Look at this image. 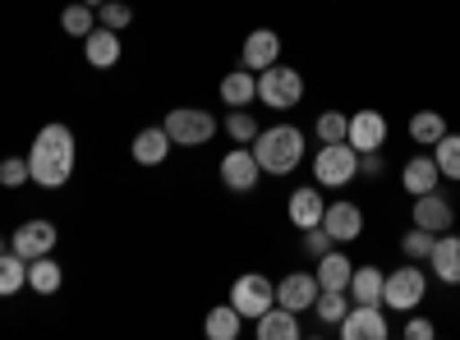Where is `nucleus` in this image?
Returning <instances> with one entry per match:
<instances>
[{
  "mask_svg": "<svg viewBox=\"0 0 460 340\" xmlns=\"http://www.w3.org/2000/svg\"><path fill=\"white\" fill-rule=\"evenodd\" d=\"M79 161V147H74L69 125H42L28 147V179L37 188H65Z\"/></svg>",
  "mask_w": 460,
  "mask_h": 340,
  "instance_id": "1",
  "label": "nucleus"
},
{
  "mask_svg": "<svg viewBox=\"0 0 460 340\" xmlns=\"http://www.w3.org/2000/svg\"><path fill=\"white\" fill-rule=\"evenodd\" d=\"M249 147L267 175H290L304 161V129L299 125H267V129H258V138Z\"/></svg>",
  "mask_w": 460,
  "mask_h": 340,
  "instance_id": "2",
  "label": "nucleus"
},
{
  "mask_svg": "<svg viewBox=\"0 0 460 340\" xmlns=\"http://www.w3.org/2000/svg\"><path fill=\"white\" fill-rule=\"evenodd\" d=\"M162 129H166L171 143H180V147H203V143L217 138L221 120L212 116V110H203V106H175V110H166Z\"/></svg>",
  "mask_w": 460,
  "mask_h": 340,
  "instance_id": "3",
  "label": "nucleus"
},
{
  "mask_svg": "<svg viewBox=\"0 0 460 340\" xmlns=\"http://www.w3.org/2000/svg\"><path fill=\"white\" fill-rule=\"evenodd\" d=\"M258 101L267 106V110H290V106H299L304 101V74L299 69H290V65H267L262 74H258Z\"/></svg>",
  "mask_w": 460,
  "mask_h": 340,
  "instance_id": "4",
  "label": "nucleus"
},
{
  "mask_svg": "<svg viewBox=\"0 0 460 340\" xmlns=\"http://www.w3.org/2000/svg\"><path fill=\"white\" fill-rule=\"evenodd\" d=\"M314 179L318 188H345L350 179H359V153L350 143H323L314 157Z\"/></svg>",
  "mask_w": 460,
  "mask_h": 340,
  "instance_id": "5",
  "label": "nucleus"
},
{
  "mask_svg": "<svg viewBox=\"0 0 460 340\" xmlns=\"http://www.w3.org/2000/svg\"><path fill=\"white\" fill-rule=\"evenodd\" d=\"M429 294V276L419 272V262H405V267L387 272V285H382V309H396V313H414Z\"/></svg>",
  "mask_w": 460,
  "mask_h": 340,
  "instance_id": "6",
  "label": "nucleus"
},
{
  "mask_svg": "<svg viewBox=\"0 0 460 340\" xmlns=\"http://www.w3.org/2000/svg\"><path fill=\"white\" fill-rule=\"evenodd\" d=\"M230 304L240 309V318H249V322H258L267 309L277 304V285L267 281L262 272H244L240 281H235V290H230Z\"/></svg>",
  "mask_w": 460,
  "mask_h": 340,
  "instance_id": "7",
  "label": "nucleus"
},
{
  "mask_svg": "<svg viewBox=\"0 0 460 340\" xmlns=\"http://www.w3.org/2000/svg\"><path fill=\"white\" fill-rule=\"evenodd\" d=\"M258 179H262V166L253 157V147L240 143V147H230V153L221 157V184L230 188V194H253Z\"/></svg>",
  "mask_w": 460,
  "mask_h": 340,
  "instance_id": "8",
  "label": "nucleus"
},
{
  "mask_svg": "<svg viewBox=\"0 0 460 340\" xmlns=\"http://www.w3.org/2000/svg\"><path fill=\"white\" fill-rule=\"evenodd\" d=\"M392 327L382 318V304H350V313L341 318V340H387Z\"/></svg>",
  "mask_w": 460,
  "mask_h": 340,
  "instance_id": "9",
  "label": "nucleus"
},
{
  "mask_svg": "<svg viewBox=\"0 0 460 340\" xmlns=\"http://www.w3.org/2000/svg\"><path fill=\"white\" fill-rule=\"evenodd\" d=\"M56 240H60V235H56V225L37 216V221H23L19 231L10 235V248H14L23 262H32V257H47V253L56 248Z\"/></svg>",
  "mask_w": 460,
  "mask_h": 340,
  "instance_id": "10",
  "label": "nucleus"
},
{
  "mask_svg": "<svg viewBox=\"0 0 460 340\" xmlns=\"http://www.w3.org/2000/svg\"><path fill=\"white\" fill-rule=\"evenodd\" d=\"M345 143H350L355 153H382V143H387V116H382V110H355Z\"/></svg>",
  "mask_w": 460,
  "mask_h": 340,
  "instance_id": "11",
  "label": "nucleus"
},
{
  "mask_svg": "<svg viewBox=\"0 0 460 340\" xmlns=\"http://www.w3.org/2000/svg\"><path fill=\"white\" fill-rule=\"evenodd\" d=\"M323 231L336 240V244H355L359 235H364V212L355 207V203H327V212H323Z\"/></svg>",
  "mask_w": 460,
  "mask_h": 340,
  "instance_id": "12",
  "label": "nucleus"
},
{
  "mask_svg": "<svg viewBox=\"0 0 460 340\" xmlns=\"http://www.w3.org/2000/svg\"><path fill=\"white\" fill-rule=\"evenodd\" d=\"M277 60H281V37L272 28H253L244 37V47H240V65L253 69V74H262L267 65H277Z\"/></svg>",
  "mask_w": 460,
  "mask_h": 340,
  "instance_id": "13",
  "label": "nucleus"
},
{
  "mask_svg": "<svg viewBox=\"0 0 460 340\" xmlns=\"http://www.w3.org/2000/svg\"><path fill=\"white\" fill-rule=\"evenodd\" d=\"M318 276L314 272H290L286 281H277V304L290 309V313H304V309H314V299H318Z\"/></svg>",
  "mask_w": 460,
  "mask_h": 340,
  "instance_id": "14",
  "label": "nucleus"
},
{
  "mask_svg": "<svg viewBox=\"0 0 460 340\" xmlns=\"http://www.w3.org/2000/svg\"><path fill=\"white\" fill-rule=\"evenodd\" d=\"M414 225H424V231H433V235L451 231V225H456V207H451V198H442L438 188L419 194V198H414Z\"/></svg>",
  "mask_w": 460,
  "mask_h": 340,
  "instance_id": "15",
  "label": "nucleus"
},
{
  "mask_svg": "<svg viewBox=\"0 0 460 340\" xmlns=\"http://www.w3.org/2000/svg\"><path fill=\"white\" fill-rule=\"evenodd\" d=\"M171 147H175V143H171V134H166L162 125H147V129H138V134H134L129 153H134V161H138V166H147V170H152V166H162V161L171 157Z\"/></svg>",
  "mask_w": 460,
  "mask_h": 340,
  "instance_id": "16",
  "label": "nucleus"
},
{
  "mask_svg": "<svg viewBox=\"0 0 460 340\" xmlns=\"http://www.w3.org/2000/svg\"><path fill=\"white\" fill-rule=\"evenodd\" d=\"M429 267L442 285H460V235L442 231L433 240V253H429Z\"/></svg>",
  "mask_w": 460,
  "mask_h": 340,
  "instance_id": "17",
  "label": "nucleus"
},
{
  "mask_svg": "<svg viewBox=\"0 0 460 340\" xmlns=\"http://www.w3.org/2000/svg\"><path fill=\"white\" fill-rule=\"evenodd\" d=\"M84 60H88L93 69H111V65H120V32L97 23V28L84 37Z\"/></svg>",
  "mask_w": 460,
  "mask_h": 340,
  "instance_id": "18",
  "label": "nucleus"
},
{
  "mask_svg": "<svg viewBox=\"0 0 460 340\" xmlns=\"http://www.w3.org/2000/svg\"><path fill=\"white\" fill-rule=\"evenodd\" d=\"M323 212H327V198L318 188H295L290 203H286V216L295 231H309V225H323Z\"/></svg>",
  "mask_w": 460,
  "mask_h": 340,
  "instance_id": "19",
  "label": "nucleus"
},
{
  "mask_svg": "<svg viewBox=\"0 0 460 340\" xmlns=\"http://www.w3.org/2000/svg\"><path fill=\"white\" fill-rule=\"evenodd\" d=\"M438 179H442V170H438V161H433L429 153L410 157L405 170H401V184H405V194H410V198H419V194H429V188H438Z\"/></svg>",
  "mask_w": 460,
  "mask_h": 340,
  "instance_id": "20",
  "label": "nucleus"
},
{
  "mask_svg": "<svg viewBox=\"0 0 460 340\" xmlns=\"http://www.w3.org/2000/svg\"><path fill=\"white\" fill-rule=\"evenodd\" d=\"M318 285L323 290H345V285H350V276H355V262L350 257H345V244H336L332 253H323L318 257Z\"/></svg>",
  "mask_w": 460,
  "mask_h": 340,
  "instance_id": "21",
  "label": "nucleus"
},
{
  "mask_svg": "<svg viewBox=\"0 0 460 340\" xmlns=\"http://www.w3.org/2000/svg\"><path fill=\"white\" fill-rule=\"evenodd\" d=\"M253 331H258V340H299V313L272 304V309L253 322Z\"/></svg>",
  "mask_w": 460,
  "mask_h": 340,
  "instance_id": "22",
  "label": "nucleus"
},
{
  "mask_svg": "<svg viewBox=\"0 0 460 340\" xmlns=\"http://www.w3.org/2000/svg\"><path fill=\"white\" fill-rule=\"evenodd\" d=\"M217 92H221L226 106H249V101H258V74L244 69V65H240V69H230Z\"/></svg>",
  "mask_w": 460,
  "mask_h": 340,
  "instance_id": "23",
  "label": "nucleus"
},
{
  "mask_svg": "<svg viewBox=\"0 0 460 340\" xmlns=\"http://www.w3.org/2000/svg\"><path fill=\"white\" fill-rule=\"evenodd\" d=\"M60 285H65V267H60L51 253L28 262V290H32V294H42V299H47V294H56Z\"/></svg>",
  "mask_w": 460,
  "mask_h": 340,
  "instance_id": "24",
  "label": "nucleus"
},
{
  "mask_svg": "<svg viewBox=\"0 0 460 340\" xmlns=\"http://www.w3.org/2000/svg\"><path fill=\"white\" fill-rule=\"evenodd\" d=\"M382 285H387V276L377 267H355L345 294H350V304H382Z\"/></svg>",
  "mask_w": 460,
  "mask_h": 340,
  "instance_id": "25",
  "label": "nucleus"
},
{
  "mask_svg": "<svg viewBox=\"0 0 460 340\" xmlns=\"http://www.w3.org/2000/svg\"><path fill=\"white\" fill-rule=\"evenodd\" d=\"M23 285H28V262L14 248H5V253H0V299L19 294Z\"/></svg>",
  "mask_w": 460,
  "mask_h": 340,
  "instance_id": "26",
  "label": "nucleus"
},
{
  "mask_svg": "<svg viewBox=\"0 0 460 340\" xmlns=\"http://www.w3.org/2000/svg\"><path fill=\"white\" fill-rule=\"evenodd\" d=\"M240 327H244V318H240V309H235V304L212 309V313H208V322H203V331H208L212 340H235V336H240Z\"/></svg>",
  "mask_w": 460,
  "mask_h": 340,
  "instance_id": "27",
  "label": "nucleus"
},
{
  "mask_svg": "<svg viewBox=\"0 0 460 340\" xmlns=\"http://www.w3.org/2000/svg\"><path fill=\"white\" fill-rule=\"evenodd\" d=\"M442 134H447V120L438 116V110H414V116H410V138L419 147H433Z\"/></svg>",
  "mask_w": 460,
  "mask_h": 340,
  "instance_id": "28",
  "label": "nucleus"
},
{
  "mask_svg": "<svg viewBox=\"0 0 460 340\" xmlns=\"http://www.w3.org/2000/svg\"><path fill=\"white\" fill-rule=\"evenodd\" d=\"M314 313H318V322L341 327V318L350 313V294H345V290H318V299H314Z\"/></svg>",
  "mask_w": 460,
  "mask_h": 340,
  "instance_id": "29",
  "label": "nucleus"
},
{
  "mask_svg": "<svg viewBox=\"0 0 460 340\" xmlns=\"http://www.w3.org/2000/svg\"><path fill=\"white\" fill-rule=\"evenodd\" d=\"M433 161H438L442 179H460V134L447 129V134L433 143Z\"/></svg>",
  "mask_w": 460,
  "mask_h": 340,
  "instance_id": "30",
  "label": "nucleus"
},
{
  "mask_svg": "<svg viewBox=\"0 0 460 340\" xmlns=\"http://www.w3.org/2000/svg\"><path fill=\"white\" fill-rule=\"evenodd\" d=\"M60 28H65L69 37H79V42H84V37L97 28V10H93V5H84V0H79V5H65Z\"/></svg>",
  "mask_w": 460,
  "mask_h": 340,
  "instance_id": "31",
  "label": "nucleus"
},
{
  "mask_svg": "<svg viewBox=\"0 0 460 340\" xmlns=\"http://www.w3.org/2000/svg\"><path fill=\"white\" fill-rule=\"evenodd\" d=\"M433 231H424V225H414L410 235H401V257L405 262H429V253H433Z\"/></svg>",
  "mask_w": 460,
  "mask_h": 340,
  "instance_id": "32",
  "label": "nucleus"
},
{
  "mask_svg": "<svg viewBox=\"0 0 460 340\" xmlns=\"http://www.w3.org/2000/svg\"><path fill=\"white\" fill-rule=\"evenodd\" d=\"M221 129H226L230 138H235V143H244V147L258 138V120L249 116L244 106H230V116H226V125H221Z\"/></svg>",
  "mask_w": 460,
  "mask_h": 340,
  "instance_id": "33",
  "label": "nucleus"
},
{
  "mask_svg": "<svg viewBox=\"0 0 460 340\" xmlns=\"http://www.w3.org/2000/svg\"><path fill=\"white\" fill-rule=\"evenodd\" d=\"M314 134L323 143H345V134H350V116H341V110H323V116L314 120Z\"/></svg>",
  "mask_w": 460,
  "mask_h": 340,
  "instance_id": "34",
  "label": "nucleus"
},
{
  "mask_svg": "<svg viewBox=\"0 0 460 340\" xmlns=\"http://www.w3.org/2000/svg\"><path fill=\"white\" fill-rule=\"evenodd\" d=\"M129 19H134V10L125 5V0H106V5L97 10V23H102V28H115V32H125Z\"/></svg>",
  "mask_w": 460,
  "mask_h": 340,
  "instance_id": "35",
  "label": "nucleus"
},
{
  "mask_svg": "<svg viewBox=\"0 0 460 340\" xmlns=\"http://www.w3.org/2000/svg\"><path fill=\"white\" fill-rule=\"evenodd\" d=\"M28 184V157H5L0 161V188H19Z\"/></svg>",
  "mask_w": 460,
  "mask_h": 340,
  "instance_id": "36",
  "label": "nucleus"
},
{
  "mask_svg": "<svg viewBox=\"0 0 460 340\" xmlns=\"http://www.w3.org/2000/svg\"><path fill=\"white\" fill-rule=\"evenodd\" d=\"M332 248H336V240L323 231V225H309V231H304V253H309L314 262H318L323 253H332Z\"/></svg>",
  "mask_w": 460,
  "mask_h": 340,
  "instance_id": "37",
  "label": "nucleus"
},
{
  "mask_svg": "<svg viewBox=\"0 0 460 340\" xmlns=\"http://www.w3.org/2000/svg\"><path fill=\"white\" fill-rule=\"evenodd\" d=\"M433 336H438V327L429 318H410L405 322V340H433Z\"/></svg>",
  "mask_w": 460,
  "mask_h": 340,
  "instance_id": "38",
  "label": "nucleus"
},
{
  "mask_svg": "<svg viewBox=\"0 0 460 340\" xmlns=\"http://www.w3.org/2000/svg\"><path fill=\"white\" fill-rule=\"evenodd\" d=\"M382 166H387V161H382V153H359V175L364 179H377Z\"/></svg>",
  "mask_w": 460,
  "mask_h": 340,
  "instance_id": "39",
  "label": "nucleus"
},
{
  "mask_svg": "<svg viewBox=\"0 0 460 340\" xmlns=\"http://www.w3.org/2000/svg\"><path fill=\"white\" fill-rule=\"evenodd\" d=\"M84 5H93V10H102V5H106V0H84Z\"/></svg>",
  "mask_w": 460,
  "mask_h": 340,
  "instance_id": "40",
  "label": "nucleus"
},
{
  "mask_svg": "<svg viewBox=\"0 0 460 340\" xmlns=\"http://www.w3.org/2000/svg\"><path fill=\"white\" fill-rule=\"evenodd\" d=\"M5 248H10V244H5V235H0V253H5Z\"/></svg>",
  "mask_w": 460,
  "mask_h": 340,
  "instance_id": "41",
  "label": "nucleus"
}]
</instances>
